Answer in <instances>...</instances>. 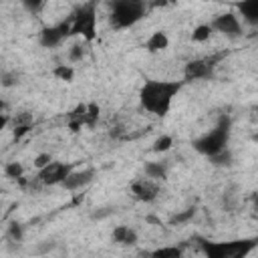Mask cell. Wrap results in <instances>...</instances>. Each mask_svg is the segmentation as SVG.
<instances>
[{"label":"cell","instance_id":"cell-1","mask_svg":"<svg viewBox=\"0 0 258 258\" xmlns=\"http://www.w3.org/2000/svg\"><path fill=\"white\" fill-rule=\"evenodd\" d=\"M177 91H179V83L175 81H147L139 91L141 107L157 117H163L171 109Z\"/></svg>","mask_w":258,"mask_h":258},{"label":"cell","instance_id":"cell-2","mask_svg":"<svg viewBox=\"0 0 258 258\" xmlns=\"http://www.w3.org/2000/svg\"><path fill=\"white\" fill-rule=\"evenodd\" d=\"M258 246V238L224 240V242H204L202 250L206 258H246Z\"/></svg>","mask_w":258,"mask_h":258},{"label":"cell","instance_id":"cell-3","mask_svg":"<svg viewBox=\"0 0 258 258\" xmlns=\"http://www.w3.org/2000/svg\"><path fill=\"white\" fill-rule=\"evenodd\" d=\"M228 135H230V121L228 119H220V123L210 129L208 133H204L194 145L200 153L208 155V157H218L226 151L228 145Z\"/></svg>","mask_w":258,"mask_h":258},{"label":"cell","instance_id":"cell-4","mask_svg":"<svg viewBox=\"0 0 258 258\" xmlns=\"http://www.w3.org/2000/svg\"><path fill=\"white\" fill-rule=\"evenodd\" d=\"M145 6L141 2H133V0H119L111 4V24L115 28H127L133 26L141 16H143Z\"/></svg>","mask_w":258,"mask_h":258},{"label":"cell","instance_id":"cell-5","mask_svg":"<svg viewBox=\"0 0 258 258\" xmlns=\"http://www.w3.org/2000/svg\"><path fill=\"white\" fill-rule=\"evenodd\" d=\"M95 24H97V16L93 6H83L71 20V34H81L87 40H93L95 36Z\"/></svg>","mask_w":258,"mask_h":258},{"label":"cell","instance_id":"cell-6","mask_svg":"<svg viewBox=\"0 0 258 258\" xmlns=\"http://www.w3.org/2000/svg\"><path fill=\"white\" fill-rule=\"evenodd\" d=\"M71 171H73V165L64 161H52L50 165L38 171V181L44 185H56V183H62Z\"/></svg>","mask_w":258,"mask_h":258},{"label":"cell","instance_id":"cell-7","mask_svg":"<svg viewBox=\"0 0 258 258\" xmlns=\"http://www.w3.org/2000/svg\"><path fill=\"white\" fill-rule=\"evenodd\" d=\"M131 194L139 200V202H153L159 196V181L149 179V177H139L131 183Z\"/></svg>","mask_w":258,"mask_h":258},{"label":"cell","instance_id":"cell-8","mask_svg":"<svg viewBox=\"0 0 258 258\" xmlns=\"http://www.w3.org/2000/svg\"><path fill=\"white\" fill-rule=\"evenodd\" d=\"M212 28L218 30V32H222V34H226L228 38H236L242 32V22H240V18L236 14L228 12V14L216 16L214 22H212Z\"/></svg>","mask_w":258,"mask_h":258},{"label":"cell","instance_id":"cell-9","mask_svg":"<svg viewBox=\"0 0 258 258\" xmlns=\"http://www.w3.org/2000/svg\"><path fill=\"white\" fill-rule=\"evenodd\" d=\"M67 34H71V24L60 22V24H56V26H46V28H42V32H40V44L52 48V46L60 44Z\"/></svg>","mask_w":258,"mask_h":258},{"label":"cell","instance_id":"cell-10","mask_svg":"<svg viewBox=\"0 0 258 258\" xmlns=\"http://www.w3.org/2000/svg\"><path fill=\"white\" fill-rule=\"evenodd\" d=\"M93 179H95V169H91V167H87V169H73L69 173V177L62 181V187L69 189V191H77V189L89 185Z\"/></svg>","mask_w":258,"mask_h":258},{"label":"cell","instance_id":"cell-11","mask_svg":"<svg viewBox=\"0 0 258 258\" xmlns=\"http://www.w3.org/2000/svg\"><path fill=\"white\" fill-rule=\"evenodd\" d=\"M212 73V62L206 58H198L185 64V81H198V79H206Z\"/></svg>","mask_w":258,"mask_h":258},{"label":"cell","instance_id":"cell-12","mask_svg":"<svg viewBox=\"0 0 258 258\" xmlns=\"http://www.w3.org/2000/svg\"><path fill=\"white\" fill-rule=\"evenodd\" d=\"M111 238L121 246H133L137 242V232L129 226H117V228H113Z\"/></svg>","mask_w":258,"mask_h":258},{"label":"cell","instance_id":"cell-13","mask_svg":"<svg viewBox=\"0 0 258 258\" xmlns=\"http://www.w3.org/2000/svg\"><path fill=\"white\" fill-rule=\"evenodd\" d=\"M167 44H169V38H167V34H165V32H161V30L153 32V34L147 38V42H145V46H147V50H149V52L165 50V48H167Z\"/></svg>","mask_w":258,"mask_h":258},{"label":"cell","instance_id":"cell-14","mask_svg":"<svg viewBox=\"0 0 258 258\" xmlns=\"http://www.w3.org/2000/svg\"><path fill=\"white\" fill-rule=\"evenodd\" d=\"M238 10L242 14V18L250 24H258V0H250V2H242L238 4Z\"/></svg>","mask_w":258,"mask_h":258},{"label":"cell","instance_id":"cell-15","mask_svg":"<svg viewBox=\"0 0 258 258\" xmlns=\"http://www.w3.org/2000/svg\"><path fill=\"white\" fill-rule=\"evenodd\" d=\"M145 177L155 179V181L163 179V177H165V165H163L161 161H149V163L145 165Z\"/></svg>","mask_w":258,"mask_h":258},{"label":"cell","instance_id":"cell-16","mask_svg":"<svg viewBox=\"0 0 258 258\" xmlns=\"http://www.w3.org/2000/svg\"><path fill=\"white\" fill-rule=\"evenodd\" d=\"M212 32H214L212 24H200V26L194 28V32H191V40H194V42H206V40H210Z\"/></svg>","mask_w":258,"mask_h":258},{"label":"cell","instance_id":"cell-17","mask_svg":"<svg viewBox=\"0 0 258 258\" xmlns=\"http://www.w3.org/2000/svg\"><path fill=\"white\" fill-rule=\"evenodd\" d=\"M151 258H181V250L175 246H163L151 254Z\"/></svg>","mask_w":258,"mask_h":258},{"label":"cell","instance_id":"cell-18","mask_svg":"<svg viewBox=\"0 0 258 258\" xmlns=\"http://www.w3.org/2000/svg\"><path fill=\"white\" fill-rule=\"evenodd\" d=\"M4 173H6V177H12V179H20V177L24 175V167H22L18 161H10V163H6V167H4Z\"/></svg>","mask_w":258,"mask_h":258},{"label":"cell","instance_id":"cell-19","mask_svg":"<svg viewBox=\"0 0 258 258\" xmlns=\"http://www.w3.org/2000/svg\"><path fill=\"white\" fill-rule=\"evenodd\" d=\"M171 145H173V139H171L169 135H161V137H157V139L153 141V151L163 153V151L171 149Z\"/></svg>","mask_w":258,"mask_h":258},{"label":"cell","instance_id":"cell-20","mask_svg":"<svg viewBox=\"0 0 258 258\" xmlns=\"http://www.w3.org/2000/svg\"><path fill=\"white\" fill-rule=\"evenodd\" d=\"M83 56H85V48H83V44H81V42L71 44V48H69V60H71V62H81Z\"/></svg>","mask_w":258,"mask_h":258},{"label":"cell","instance_id":"cell-21","mask_svg":"<svg viewBox=\"0 0 258 258\" xmlns=\"http://www.w3.org/2000/svg\"><path fill=\"white\" fill-rule=\"evenodd\" d=\"M54 75H56L60 81H73V77H75V69H73L71 64H58V67L54 69Z\"/></svg>","mask_w":258,"mask_h":258},{"label":"cell","instance_id":"cell-22","mask_svg":"<svg viewBox=\"0 0 258 258\" xmlns=\"http://www.w3.org/2000/svg\"><path fill=\"white\" fill-rule=\"evenodd\" d=\"M52 161H54V159H52L50 153H40V155L34 157V167H36V171H40V169H44L46 165H50Z\"/></svg>","mask_w":258,"mask_h":258},{"label":"cell","instance_id":"cell-23","mask_svg":"<svg viewBox=\"0 0 258 258\" xmlns=\"http://www.w3.org/2000/svg\"><path fill=\"white\" fill-rule=\"evenodd\" d=\"M10 234H12L16 240H20V236H22V232H20V226H18V224H12V228H10Z\"/></svg>","mask_w":258,"mask_h":258},{"label":"cell","instance_id":"cell-24","mask_svg":"<svg viewBox=\"0 0 258 258\" xmlns=\"http://www.w3.org/2000/svg\"><path fill=\"white\" fill-rule=\"evenodd\" d=\"M254 210H256V212H258V191H256V194H254Z\"/></svg>","mask_w":258,"mask_h":258}]
</instances>
